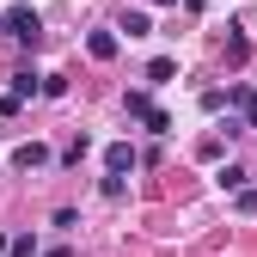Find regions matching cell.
I'll return each instance as SVG.
<instances>
[{"mask_svg": "<svg viewBox=\"0 0 257 257\" xmlns=\"http://www.w3.org/2000/svg\"><path fill=\"white\" fill-rule=\"evenodd\" d=\"M0 25H7V37H19L25 49H37V43H43V19L31 13V7H13V13L0 19Z\"/></svg>", "mask_w": 257, "mask_h": 257, "instance_id": "obj_1", "label": "cell"}, {"mask_svg": "<svg viewBox=\"0 0 257 257\" xmlns=\"http://www.w3.org/2000/svg\"><path fill=\"white\" fill-rule=\"evenodd\" d=\"M135 159H141V153L128 147V141H110V147H104V166H110V178H122V172H135Z\"/></svg>", "mask_w": 257, "mask_h": 257, "instance_id": "obj_2", "label": "cell"}, {"mask_svg": "<svg viewBox=\"0 0 257 257\" xmlns=\"http://www.w3.org/2000/svg\"><path fill=\"white\" fill-rule=\"evenodd\" d=\"M13 166H19V172H37V166H49V153H43L37 141H25V147L13 153Z\"/></svg>", "mask_w": 257, "mask_h": 257, "instance_id": "obj_3", "label": "cell"}, {"mask_svg": "<svg viewBox=\"0 0 257 257\" xmlns=\"http://www.w3.org/2000/svg\"><path fill=\"white\" fill-rule=\"evenodd\" d=\"M86 49H92V61H110V55H116V37H110V31H92Z\"/></svg>", "mask_w": 257, "mask_h": 257, "instance_id": "obj_4", "label": "cell"}, {"mask_svg": "<svg viewBox=\"0 0 257 257\" xmlns=\"http://www.w3.org/2000/svg\"><path fill=\"white\" fill-rule=\"evenodd\" d=\"M37 92H43V80L31 74V68H19V74H13V98H37Z\"/></svg>", "mask_w": 257, "mask_h": 257, "instance_id": "obj_5", "label": "cell"}, {"mask_svg": "<svg viewBox=\"0 0 257 257\" xmlns=\"http://www.w3.org/2000/svg\"><path fill=\"white\" fill-rule=\"evenodd\" d=\"M153 110H159V104H153V98H147V92H128V116H141V122H147V116H153Z\"/></svg>", "mask_w": 257, "mask_h": 257, "instance_id": "obj_6", "label": "cell"}, {"mask_svg": "<svg viewBox=\"0 0 257 257\" xmlns=\"http://www.w3.org/2000/svg\"><path fill=\"white\" fill-rule=\"evenodd\" d=\"M172 74H178V61H172V55H159L153 68H147V80H153V86H159V80H172Z\"/></svg>", "mask_w": 257, "mask_h": 257, "instance_id": "obj_7", "label": "cell"}, {"mask_svg": "<svg viewBox=\"0 0 257 257\" xmlns=\"http://www.w3.org/2000/svg\"><path fill=\"white\" fill-rule=\"evenodd\" d=\"M122 31H128V37H147L153 19H147V13H128V19H122Z\"/></svg>", "mask_w": 257, "mask_h": 257, "instance_id": "obj_8", "label": "cell"}, {"mask_svg": "<svg viewBox=\"0 0 257 257\" xmlns=\"http://www.w3.org/2000/svg\"><path fill=\"white\" fill-rule=\"evenodd\" d=\"M7 257H37V233H19V239H13V251H7Z\"/></svg>", "mask_w": 257, "mask_h": 257, "instance_id": "obj_9", "label": "cell"}, {"mask_svg": "<svg viewBox=\"0 0 257 257\" xmlns=\"http://www.w3.org/2000/svg\"><path fill=\"white\" fill-rule=\"evenodd\" d=\"M245 184V166H220V190H239Z\"/></svg>", "mask_w": 257, "mask_h": 257, "instance_id": "obj_10", "label": "cell"}, {"mask_svg": "<svg viewBox=\"0 0 257 257\" xmlns=\"http://www.w3.org/2000/svg\"><path fill=\"white\" fill-rule=\"evenodd\" d=\"M239 104H245V122L257 128V92H251V86H239Z\"/></svg>", "mask_w": 257, "mask_h": 257, "instance_id": "obj_11", "label": "cell"}, {"mask_svg": "<svg viewBox=\"0 0 257 257\" xmlns=\"http://www.w3.org/2000/svg\"><path fill=\"white\" fill-rule=\"evenodd\" d=\"M239 208H245V214H257V190H239Z\"/></svg>", "mask_w": 257, "mask_h": 257, "instance_id": "obj_12", "label": "cell"}, {"mask_svg": "<svg viewBox=\"0 0 257 257\" xmlns=\"http://www.w3.org/2000/svg\"><path fill=\"white\" fill-rule=\"evenodd\" d=\"M43 257H74V251H68V245H49V251H43Z\"/></svg>", "mask_w": 257, "mask_h": 257, "instance_id": "obj_13", "label": "cell"}, {"mask_svg": "<svg viewBox=\"0 0 257 257\" xmlns=\"http://www.w3.org/2000/svg\"><path fill=\"white\" fill-rule=\"evenodd\" d=\"M153 7H172V0H153Z\"/></svg>", "mask_w": 257, "mask_h": 257, "instance_id": "obj_14", "label": "cell"}, {"mask_svg": "<svg viewBox=\"0 0 257 257\" xmlns=\"http://www.w3.org/2000/svg\"><path fill=\"white\" fill-rule=\"evenodd\" d=\"M0 31H7V25H0Z\"/></svg>", "mask_w": 257, "mask_h": 257, "instance_id": "obj_15", "label": "cell"}]
</instances>
